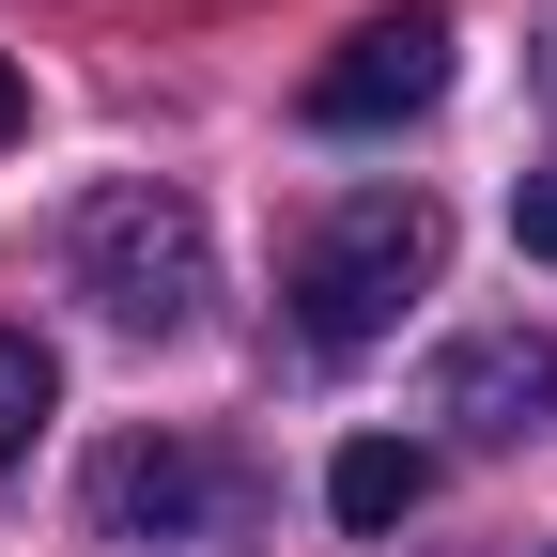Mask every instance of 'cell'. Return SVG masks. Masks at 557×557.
<instances>
[{
	"instance_id": "cell-1",
	"label": "cell",
	"mask_w": 557,
	"mask_h": 557,
	"mask_svg": "<svg viewBox=\"0 0 557 557\" xmlns=\"http://www.w3.org/2000/svg\"><path fill=\"white\" fill-rule=\"evenodd\" d=\"M434 263H449V218L418 186H357L341 218H310V248H295V325L325 341V357H357V341H387L418 295H434Z\"/></svg>"
},
{
	"instance_id": "cell-2",
	"label": "cell",
	"mask_w": 557,
	"mask_h": 557,
	"mask_svg": "<svg viewBox=\"0 0 557 557\" xmlns=\"http://www.w3.org/2000/svg\"><path fill=\"white\" fill-rule=\"evenodd\" d=\"M62 263H78V295H94L124 341H171L201 295H218V233H201V201L156 186V171L94 186L78 218H62Z\"/></svg>"
},
{
	"instance_id": "cell-3",
	"label": "cell",
	"mask_w": 557,
	"mask_h": 557,
	"mask_svg": "<svg viewBox=\"0 0 557 557\" xmlns=\"http://www.w3.org/2000/svg\"><path fill=\"white\" fill-rule=\"evenodd\" d=\"M94 527L109 542H233L248 527V465L201 434H124L94 465Z\"/></svg>"
},
{
	"instance_id": "cell-4",
	"label": "cell",
	"mask_w": 557,
	"mask_h": 557,
	"mask_svg": "<svg viewBox=\"0 0 557 557\" xmlns=\"http://www.w3.org/2000/svg\"><path fill=\"white\" fill-rule=\"evenodd\" d=\"M434 94H449V16H434V0H403V16H357V32L310 62V124H325V139L418 124Z\"/></svg>"
},
{
	"instance_id": "cell-5",
	"label": "cell",
	"mask_w": 557,
	"mask_h": 557,
	"mask_svg": "<svg viewBox=\"0 0 557 557\" xmlns=\"http://www.w3.org/2000/svg\"><path fill=\"white\" fill-rule=\"evenodd\" d=\"M434 418L465 449H527V434H557V341L542 325H480V341H449L434 357Z\"/></svg>"
},
{
	"instance_id": "cell-6",
	"label": "cell",
	"mask_w": 557,
	"mask_h": 557,
	"mask_svg": "<svg viewBox=\"0 0 557 557\" xmlns=\"http://www.w3.org/2000/svg\"><path fill=\"white\" fill-rule=\"evenodd\" d=\"M418 496H434V449H418V434H357V449L325 465V511L341 527H403Z\"/></svg>"
},
{
	"instance_id": "cell-7",
	"label": "cell",
	"mask_w": 557,
	"mask_h": 557,
	"mask_svg": "<svg viewBox=\"0 0 557 557\" xmlns=\"http://www.w3.org/2000/svg\"><path fill=\"white\" fill-rule=\"evenodd\" d=\"M47 403H62V357H47L32 325H0V465H16V449L47 434Z\"/></svg>"
},
{
	"instance_id": "cell-8",
	"label": "cell",
	"mask_w": 557,
	"mask_h": 557,
	"mask_svg": "<svg viewBox=\"0 0 557 557\" xmlns=\"http://www.w3.org/2000/svg\"><path fill=\"white\" fill-rule=\"evenodd\" d=\"M511 233H527V263H557V171H527V201H511Z\"/></svg>"
},
{
	"instance_id": "cell-9",
	"label": "cell",
	"mask_w": 557,
	"mask_h": 557,
	"mask_svg": "<svg viewBox=\"0 0 557 557\" xmlns=\"http://www.w3.org/2000/svg\"><path fill=\"white\" fill-rule=\"evenodd\" d=\"M16 139H32V78L0 62V156H16Z\"/></svg>"
}]
</instances>
